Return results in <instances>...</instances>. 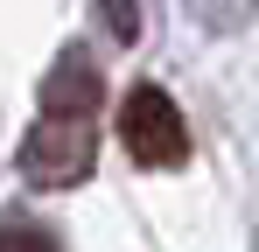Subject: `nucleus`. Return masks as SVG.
<instances>
[{
	"instance_id": "nucleus-1",
	"label": "nucleus",
	"mask_w": 259,
	"mask_h": 252,
	"mask_svg": "<svg viewBox=\"0 0 259 252\" xmlns=\"http://www.w3.org/2000/svg\"><path fill=\"white\" fill-rule=\"evenodd\" d=\"M14 168H21L35 189H77L91 168H98V133H91V119H77V112H42V119L21 133Z\"/></svg>"
},
{
	"instance_id": "nucleus-2",
	"label": "nucleus",
	"mask_w": 259,
	"mask_h": 252,
	"mask_svg": "<svg viewBox=\"0 0 259 252\" xmlns=\"http://www.w3.org/2000/svg\"><path fill=\"white\" fill-rule=\"evenodd\" d=\"M119 147L140 168H182L189 161V126L175 112V98L161 84H133L119 98Z\"/></svg>"
},
{
	"instance_id": "nucleus-3",
	"label": "nucleus",
	"mask_w": 259,
	"mask_h": 252,
	"mask_svg": "<svg viewBox=\"0 0 259 252\" xmlns=\"http://www.w3.org/2000/svg\"><path fill=\"white\" fill-rule=\"evenodd\" d=\"M98 98H105L98 63H91L84 49H63V56L49 63V77H42V112H77V119H91Z\"/></svg>"
},
{
	"instance_id": "nucleus-4",
	"label": "nucleus",
	"mask_w": 259,
	"mask_h": 252,
	"mask_svg": "<svg viewBox=\"0 0 259 252\" xmlns=\"http://www.w3.org/2000/svg\"><path fill=\"white\" fill-rule=\"evenodd\" d=\"M0 252H56V231L49 224H28V217H7L0 224Z\"/></svg>"
},
{
	"instance_id": "nucleus-5",
	"label": "nucleus",
	"mask_w": 259,
	"mask_h": 252,
	"mask_svg": "<svg viewBox=\"0 0 259 252\" xmlns=\"http://www.w3.org/2000/svg\"><path fill=\"white\" fill-rule=\"evenodd\" d=\"M98 14H105V28H112L119 42L140 35V0H98Z\"/></svg>"
}]
</instances>
